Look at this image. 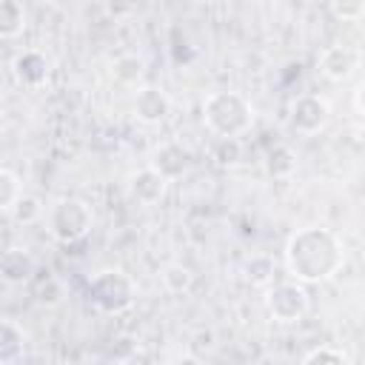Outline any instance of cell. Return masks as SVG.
I'll use <instances>...</instances> for the list:
<instances>
[{
	"label": "cell",
	"instance_id": "cell-1",
	"mask_svg": "<svg viewBox=\"0 0 365 365\" xmlns=\"http://www.w3.org/2000/svg\"><path fill=\"white\" fill-rule=\"evenodd\" d=\"M282 254H285V268L297 282H325L345 262V248L339 237L331 228H319V225L297 228L288 237Z\"/></svg>",
	"mask_w": 365,
	"mask_h": 365
},
{
	"label": "cell",
	"instance_id": "cell-2",
	"mask_svg": "<svg viewBox=\"0 0 365 365\" xmlns=\"http://www.w3.org/2000/svg\"><path fill=\"white\" fill-rule=\"evenodd\" d=\"M202 120L217 137H240L254 123V108L240 91H211L202 100Z\"/></svg>",
	"mask_w": 365,
	"mask_h": 365
},
{
	"label": "cell",
	"instance_id": "cell-3",
	"mask_svg": "<svg viewBox=\"0 0 365 365\" xmlns=\"http://www.w3.org/2000/svg\"><path fill=\"white\" fill-rule=\"evenodd\" d=\"M91 225H94V211L80 197L57 200L48 208V217H46V228H48L51 240H57L60 245H74V242L86 240Z\"/></svg>",
	"mask_w": 365,
	"mask_h": 365
},
{
	"label": "cell",
	"instance_id": "cell-4",
	"mask_svg": "<svg viewBox=\"0 0 365 365\" xmlns=\"http://www.w3.org/2000/svg\"><path fill=\"white\" fill-rule=\"evenodd\" d=\"M88 299L103 314H125L137 299V285L123 268H103L88 279Z\"/></svg>",
	"mask_w": 365,
	"mask_h": 365
},
{
	"label": "cell",
	"instance_id": "cell-5",
	"mask_svg": "<svg viewBox=\"0 0 365 365\" xmlns=\"http://www.w3.org/2000/svg\"><path fill=\"white\" fill-rule=\"evenodd\" d=\"M265 308L282 325L299 322L308 314V308H311V297L305 291V282H297V279L271 282L265 288Z\"/></svg>",
	"mask_w": 365,
	"mask_h": 365
},
{
	"label": "cell",
	"instance_id": "cell-6",
	"mask_svg": "<svg viewBox=\"0 0 365 365\" xmlns=\"http://www.w3.org/2000/svg\"><path fill=\"white\" fill-rule=\"evenodd\" d=\"M331 120V106L319 94H297L291 103V125L299 134H319Z\"/></svg>",
	"mask_w": 365,
	"mask_h": 365
},
{
	"label": "cell",
	"instance_id": "cell-7",
	"mask_svg": "<svg viewBox=\"0 0 365 365\" xmlns=\"http://www.w3.org/2000/svg\"><path fill=\"white\" fill-rule=\"evenodd\" d=\"M359 60H362L359 51L351 48V46H325V48L319 51V57H317L319 71H322L328 80H334V83L351 80V77L359 71Z\"/></svg>",
	"mask_w": 365,
	"mask_h": 365
},
{
	"label": "cell",
	"instance_id": "cell-8",
	"mask_svg": "<svg viewBox=\"0 0 365 365\" xmlns=\"http://www.w3.org/2000/svg\"><path fill=\"white\" fill-rule=\"evenodd\" d=\"M11 74H14V80H17L20 86H26V88H40V86L48 83L51 63H48V57H46L43 51L26 48V51L14 54V60H11Z\"/></svg>",
	"mask_w": 365,
	"mask_h": 365
},
{
	"label": "cell",
	"instance_id": "cell-9",
	"mask_svg": "<svg viewBox=\"0 0 365 365\" xmlns=\"http://www.w3.org/2000/svg\"><path fill=\"white\" fill-rule=\"evenodd\" d=\"M148 165L154 171H160L171 182V180H180L182 174H188V168H191V151L182 143H174L171 140V143H163V145L154 148Z\"/></svg>",
	"mask_w": 365,
	"mask_h": 365
},
{
	"label": "cell",
	"instance_id": "cell-10",
	"mask_svg": "<svg viewBox=\"0 0 365 365\" xmlns=\"http://www.w3.org/2000/svg\"><path fill=\"white\" fill-rule=\"evenodd\" d=\"M165 191H168V180L160 171H154L151 165H145L128 177V197L140 205H157L165 197Z\"/></svg>",
	"mask_w": 365,
	"mask_h": 365
},
{
	"label": "cell",
	"instance_id": "cell-11",
	"mask_svg": "<svg viewBox=\"0 0 365 365\" xmlns=\"http://www.w3.org/2000/svg\"><path fill=\"white\" fill-rule=\"evenodd\" d=\"M171 111V100L157 86H143L134 94V117L145 125H160Z\"/></svg>",
	"mask_w": 365,
	"mask_h": 365
},
{
	"label": "cell",
	"instance_id": "cell-12",
	"mask_svg": "<svg viewBox=\"0 0 365 365\" xmlns=\"http://www.w3.org/2000/svg\"><path fill=\"white\" fill-rule=\"evenodd\" d=\"M26 285H29L31 299H34L37 305H43V308H57V305H63L66 297H68L66 282H63L57 274H51V271H40V268H37V274H34Z\"/></svg>",
	"mask_w": 365,
	"mask_h": 365
},
{
	"label": "cell",
	"instance_id": "cell-13",
	"mask_svg": "<svg viewBox=\"0 0 365 365\" xmlns=\"http://www.w3.org/2000/svg\"><path fill=\"white\" fill-rule=\"evenodd\" d=\"M37 259L26 248H6L0 254V277L11 285H23L37 274Z\"/></svg>",
	"mask_w": 365,
	"mask_h": 365
},
{
	"label": "cell",
	"instance_id": "cell-14",
	"mask_svg": "<svg viewBox=\"0 0 365 365\" xmlns=\"http://www.w3.org/2000/svg\"><path fill=\"white\" fill-rule=\"evenodd\" d=\"M26 351V331L14 319H0V362H14Z\"/></svg>",
	"mask_w": 365,
	"mask_h": 365
},
{
	"label": "cell",
	"instance_id": "cell-15",
	"mask_svg": "<svg viewBox=\"0 0 365 365\" xmlns=\"http://www.w3.org/2000/svg\"><path fill=\"white\" fill-rule=\"evenodd\" d=\"M111 77L120 86H137L145 77V60L140 54H120L111 63Z\"/></svg>",
	"mask_w": 365,
	"mask_h": 365
},
{
	"label": "cell",
	"instance_id": "cell-16",
	"mask_svg": "<svg viewBox=\"0 0 365 365\" xmlns=\"http://www.w3.org/2000/svg\"><path fill=\"white\" fill-rule=\"evenodd\" d=\"M297 151L291 145H274L268 148L265 154V171L274 177V180H288L294 171H297Z\"/></svg>",
	"mask_w": 365,
	"mask_h": 365
},
{
	"label": "cell",
	"instance_id": "cell-17",
	"mask_svg": "<svg viewBox=\"0 0 365 365\" xmlns=\"http://www.w3.org/2000/svg\"><path fill=\"white\" fill-rule=\"evenodd\" d=\"M274 274H277V262L268 254H254L242 265V277L251 285H259V288H268L274 282Z\"/></svg>",
	"mask_w": 365,
	"mask_h": 365
},
{
	"label": "cell",
	"instance_id": "cell-18",
	"mask_svg": "<svg viewBox=\"0 0 365 365\" xmlns=\"http://www.w3.org/2000/svg\"><path fill=\"white\" fill-rule=\"evenodd\" d=\"M26 29V11L17 0H0V40H11L23 34Z\"/></svg>",
	"mask_w": 365,
	"mask_h": 365
},
{
	"label": "cell",
	"instance_id": "cell-19",
	"mask_svg": "<svg viewBox=\"0 0 365 365\" xmlns=\"http://www.w3.org/2000/svg\"><path fill=\"white\" fill-rule=\"evenodd\" d=\"M208 157L220 165V168H234L242 160V143L237 137H217L208 148Z\"/></svg>",
	"mask_w": 365,
	"mask_h": 365
},
{
	"label": "cell",
	"instance_id": "cell-20",
	"mask_svg": "<svg viewBox=\"0 0 365 365\" xmlns=\"http://www.w3.org/2000/svg\"><path fill=\"white\" fill-rule=\"evenodd\" d=\"M160 277H163V288H165L168 294H188L191 285H194V274H191V268L182 265V262H168Z\"/></svg>",
	"mask_w": 365,
	"mask_h": 365
},
{
	"label": "cell",
	"instance_id": "cell-21",
	"mask_svg": "<svg viewBox=\"0 0 365 365\" xmlns=\"http://www.w3.org/2000/svg\"><path fill=\"white\" fill-rule=\"evenodd\" d=\"M9 211H11V220L17 225H31L43 217V200L34 197V194H20Z\"/></svg>",
	"mask_w": 365,
	"mask_h": 365
},
{
	"label": "cell",
	"instance_id": "cell-22",
	"mask_svg": "<svg viewBox=\"0 0 365 365\" xmlns=\"http://www.w3.org/2000/svg\"><path fill=\"white\" fill-rule=\"evenodd\" d=\"M217 351V334L211 328H200L188 339V359H205Z\"/></svg>",
	"mask_w": 365,
	"mask_h": 365
},
{
	"label": "cell",
	"instance_id": "cell-23",
	"mask_svg": "<svg viewBox=\"0 0 365 365\" xmlns=\"http://www.w3.org/2000/svg\"><path fill=\"white\" fill-rule=\"evenodd\" d=\"M328 9L342 23H356L365 14V0H328Z\"/></svg>",
	"mask_w": 365,
	"mask_h": 365
},
{
	"label": "cell",
	"instance_id": "cell-24",
	"mask_svg": "<svg viewBox=\"0 0 365 365\" xmlns=\"http://www.w3.org/2000/svg\"><path fill=\"white\" fill-rule=\"evenodd\" d=\"M20 194H23V191H20L17 174L9 171V168H0V211H9Z\"/></svg>",
	"mask_w": 365,
	"mask_h": 365
},
{
	"label": "cell",
	"instance_id": "cell-25",
	"mask_svg": "<svg viewBox=\"0 0 365 365\" xmlns=\"http://www.w3.org/2000/svg\"><path fill=\"white\" fill-rule=\"evenodd\" d=\"M302 362L305 365H345L348 362V356L339 351V348H328V345H319V348H314V351H308L305 356H302Z\"/></svg>",
	"mask_w": 365,
	"mask_h": 365
},
{
	"label": "cell",
	"instance_id": "cell-26",
	"mask_svg": "<svg viewBox=\"0 0 365 365\" xmlns=\"http://www.w3.org/2000/svg\"><path fill=\"white\" fill-rule=\"evenodd\" d=\"M106 14L114 20H128L137 11V0H103Z\"/></svg>",
	"mask_w": 365,
	"mask_h": 365
},
{
	"label": "cell",
	"instance_id": "cell-27",
	"mask_svg": "<svg viewBox=\"0 0 365 365\" xmlns=\"http://www.w3.org/2000/svg\"><path fill=\"white\" fill-rule=\"evenodd\" d=\"M354 111H356V117L362 114V88L354 91Z\"/></svg>",
	"mask_w": 365,
	"mask_h": 365
},
{
	"label": "cell",
	"instance_id": "cell-28",
	"mask_svg": "<svg viewBox=\"0 0 365 365\" xmlns=\"http://www.w3.org/2000/svg\"><path fill=\"white\" fill-rule=\"evenodd\" d=\"M0 254H3V248H0Z\"/></svg>",
	"mask_w": 365,
	"mask_h": 365
}]
</instances>
